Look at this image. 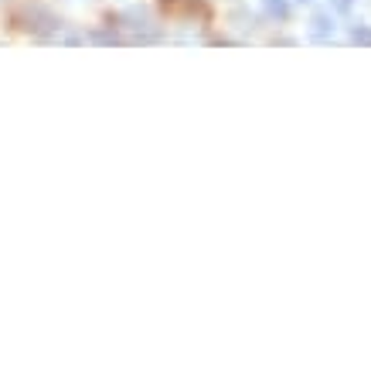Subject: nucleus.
Segmentation results:
<instances>
[{
    "mask_svg": "<svg viewBox=\"0 0 371 371\" xmlns=\"http://www.w3.org/2000/svg\"><path fill=\"white\" fill-rule=\"evenodd\" d=\"M21 11H24V14H17V24H21V28H28V31L48 34V31H55V24H58L55 14H51L48 7H41V4H28V0H24V4H21Z\"/></svg>",
    "mask_w": 371,
    "mask_h": 371,
    "instance_id": "1",
    "label": "nucleus"
},
{
    "mask_svg": "<svg viewBox=\"0 0 371 371\" xmlns=\"http://www.w3.org/2000/svg\"><path fill=\"white\" fill-rule=\"evenodd\" d=\"M310 34L317 38V41H327L330 34H334V21H330V14H317L313 21H310Z\"/></svg>",
    "mask_w": 371,
    "mask_h": 371,
    "instance_id": "2",
    "label": "nucleus"
},
{
    "mask_svg": "<svg viewBox=\"0 0 371 371\" xmlns=\"http://www.w3.org/2000/svg\"><path fill=\"white\" fill-rule=\"evenodd\" d=\"M160 4H164L167 14H184V11H198L202 7L198 0H160Z\"/></svg>",
    "mask_w": 371,
    "mask_h": 371,
    "instance_id": "3",
    "label": "nucleus"
},
{
    "mask_svg": "<svg viewBox=\"0 0 371 371\" xmlns=\"http://www.w3.org/2000/svg\"><path fill=\"white\" fill-rule=\"evenodd\" d=\"M351 41H355V45L371 48V28H365V24H357L355 31H351Z\"/></svg>",
    "mask_w": 371,
    "mask_h": 371,
    "instance_id": "4",
    "label": "nucleus"
},
{
    "mask_svg": "<svg viewBox=\"0 0 371 371\" xmlns=\"http://www.w3.org/2000/svg\"><path fill=\"white\" fill-rule=\"evenodd\" d=\"M266 11L273 17H286L290 14V4H286V0H266Z\"/></svg>",
    "mask_w": 371,
    "mask_h": 371,
    "instance_id": "5",
    "label": "nucleus"
},
{
    "mask_svg": "<svg viewBox=\"0 0 371 371\" xmlns=\"http://www.w3.org/2000/svg\"><path fill=\"white\" fill-rule=\"evenodd\" d=\"M89 38H93L95 45H116V41H120L116 34H106V31H95V34H89Z\"/></svg>",
    "mask_w": 371,
    "mask_h": 371,
    "instance_id": "6",
    "label": "nucleus"
},
{
    "mask_svg": "<svg viewBox=\"0 0 371 371\" xmlns=\"http://www.w3.org/2000/svg\"><path fill=\"white\" fill-rule=\"evenodd\" d=\"M330 4H334V11L344 14V11H351V4H355V0H330Z\"/></svg>",
    "mask_w": 371,
    "mask_h": 371,
    "instance_id": "7",
    "label": "nucleus"
},
{
    "mask_svg": "<svg viewBox=\"0 0 371 371\" xmlns=\"http://www.w3.org/2000/svg\"><path fill=\"white\" fill-rule=\"evenodd\" d=\"M303 4H310V0H303Z\"/></svg>",
    "mask_w": 371,
    "mask_h": 371,
    "instance_id": "8",
    "label": "nucleus"
}]
</instances>
